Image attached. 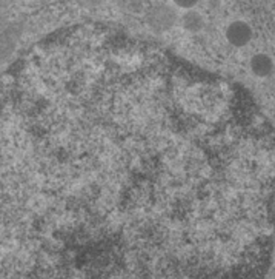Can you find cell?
Returning <instances> with one entry per match:
<instances>
[{"instance_id":"1","label":"cell","mask_w":275,"mask_h":279,"mask_svg":"<svg viewBox=\"0 0 275 279\" xmlns=\"http://www.w3.org/2000/svg\"><path fill=\"white\" fill-rule=\"evenodd\" d=\"M177 13L175 9L166 3H157L154 5L148 14H146V22L152 28L155 33L168 31L175 25Z\"/></svg>"},{"instance_id":"2","label":"cell","mask_w":275,"mask_h":279,"mask_svg":"<svg viewBox=\"0 0 275 279\" xmlns=\"http://www.w3.org/2000/svg\"><path fill=\"white\" fill-rule=\"evenodd\" d=\"M226 39L228 42L237 48L248 45L252 39V28L243 20L232 22L226 28Z\"/></svg>"},{"instance_id":"3","label":"cell","mask_w":275,"mask_h":279,"mask_svg":"<svg viewBox=\"0 0 275 279\" xmlns=\"http://www.w3.org/2000/svg\"><path fill=\"white\" fill-rule=\"evenodd\" d=\"M251 70L258 78H268L274 70V60L268 54H255L251 59Z\"/></svg>"},{"instance_id":"4","label":"cell","mask_w":275,"mask_h":279,"mask_svg":"<svg viewBox=\"0 0 275 279\" xmlns=\"http://www.w3.org/2000/svg\"><path fill=\"white\" fill-rule=\"evenodd\" d=\"M203 17L200 13H195V11H189L183 16V25L188 31L191 33H197L203 28Z\"/></svg>"},{"instance_id":"5","label":"cell","mask_w":275,"mask_h":279,"mask_svg":"<svg viewBox=\"0 0 275 279\" xmlns=\"http://www.w3.org/2000/svg\"><path fill=\"white\" fill-rule=\"evenodd\" d=\"M117 5L120 8L126 9V11H140V8L143 5V0H117Z\"/></svg>"},{"instance_id":"6","label":"cell","mask_w":275,"mask_h":279,"mask_svg":"<svg viewBox=\"0 0 275 279\" xmlns=\"http://www.w3.org/2000/svg\"><path fill=\"white\" fill-rule=\"evenodd\" d=\"M174 3L179 8H184V9H191L195 5L199 3V0H174Z\"/></svg>"},{"instance_id":"7","label":"cell","mask_w":275,"mask_h":279,"mask_svg":"<svg viewBox=\"0 0 275 279\" xmlns=\"http://www.w3.org/2000/svg\"><path fill=\"white\" fill-rule=\"evenodd\" d=\"M75 2H78V5L85 8H94L97 5H100L102 0H75Z\"/></svg>"}]
</instances>
